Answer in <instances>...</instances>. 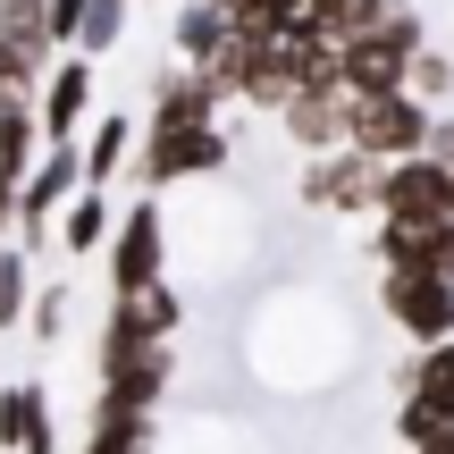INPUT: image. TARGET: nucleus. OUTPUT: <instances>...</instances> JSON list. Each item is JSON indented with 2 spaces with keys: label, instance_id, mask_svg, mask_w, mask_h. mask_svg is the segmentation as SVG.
Returning a JSON list of instances; mask_svg holds the SVG:
<instances>
[{
  "label": "nucleus",
  "instance_id": "nucleus-17",
  "mask_svg": "<svg viewBox=\"0 0 454 454\" xmlns=\"http://www.w3.org/2000/svg\"><path fill=\"white\" fill-rule=\"evenodd\" d=\"M227 26H236L227 9H211V0H185V9H177V26H168V51H177L185 67H202V59L227 43Z\"/></svg>",
  "mask_w": 454,
  "mask_h": 454
},
{
  "label": "nucleus",
  "instance_id": "nucleus-29",
  "mask_svg": "<svg viewBox=\"0 0 454 454\" xmlns=\"http://www.w3.org/2000/svg\"><path fill=\"white\" fill-rule=\"evenodd\" d=\"M404 454H454V429H438V438H421V446H404Z\"/></svg>",
  "mask_w": 454,
  "mask_h": 454
},
{
  "label": "nucleus",
  "instance_id": "nucleus-24",
  "mask_svg": "<svg viewBox=\"0 0 454 454\" xmlns=\"http://www.w3.org/2000/svg\"><path fill=\"white\" fill-rule=\"evenodd\" d=\"M404 93H421L429 110H446V93H454V59L421 43V51H412V67H404Z\"/></svg>",
  "mask_w": 454,
  "mask_h": 454
},
{
  "label": "nucleus",
  "instance_id": "nucleus-12",
  "mask_svg": "<svg viewBox=\"0 0 454 454\" xmlns=\"http://www.w3.org/2000/svg\"><path fill=\"white\" fill-rule=\"evenodd\" d=\"M379 270H429V278H454V219H429V227L379 219Z\"/></svg>",
  "mask_w": 454,
  "mask_h": 454
},
{
  "label": "nucleus",
  "instance_id": "nucleus-18",
  "mask_svg": "<svg viewBox=\"0 0 454 454\" xmlns=\"http://www.w3.org/2000/svg\"><path fill=\"white\" fill-rule=\"evenodd\" d=\"M43 421H51L43 379H17V387H0V454H17V446H26Z\"/></svg>",
  "mask_w": 454,
  "mask_h": 454
},
{
  "label": "nucleus",
  "instance_id": "nucleus-14",
  "mask_svg": "<svg viewBox=\"0 0 454 454\" xmlns=\"http://www.w3.org/2000/svg\"><path fill=\"white\" fill-rule=\"evenodd\" d=\"M84 144H76V160H84V185H110L118 168H127V152H135V118L118 110V118H84Z\"/></svg>",
  "mask_w": 454,
  "mask_h": 454
},
{
  "label": "nucleus",
  "instance_id": "nucleus-28",
  "mask_svg": "<svg viewBox=\"0 0 454 454\" xmlns=\"http://www.w3.org/2000/svg\"><path fill=\"white\" fill-rule=\"evenodd\" d=\"M17 177H26V168H0V236L17 227Z\"/></svg>",
  "mask_w": 454,
  "mask_h": 454
},
{
  "label": "nucleus",
  "instance_id": "nucleus-9",
  "mask_svg": "<svg viewBox=\"0 0 454 454\" xmlns=\"http://www.w3.org/2000/svg\"><path fill=\"white\" fill-rule=\"evenodd\" d=\"M345 118H354V93H345V84H303V93L278 101V127H286L294 152H337Z\"/></svg>",
  "mask_w": 454,
  "mask_h": 454
},
{
  "label": "nucleus",
  "instance_id": "nucleus-16",
  "mask_svg": "<svg viewBox=\"0 0 454 454\" xmlns=\"http://www.w3.org/2000/svg\"><path fill=\"white\" fill-rule=\"evenodd\" d=\"M84 454H152V412L93 395V438H84Z\"/></svg>",
  "mask_w": 454,
  "mask_h": 454
},
{
  "label": "nucleus",
  "instance_id": "nucleus-26",
  "mask_svg": "<svg viewBox=\"0 0 454 454\" xmlns=\"http://www.w3.org/2000/svg\"><path fill=\"white\" fill-rule=\"evenodd\" d=\"M379 9H387V0H311V26L320 34H362Z\"/></svg>",
  "mask_w": 454,
  "mask_h": 454
},
{
  "label": "nucleus",
  "instance_id": "nucleus-10",
  "mask_svg": "<svg viewBox=\"0 0 454 454\" xmlns=\"http://www.w3.org/2000/svg\"><path fill=\"white\" fill-rule=\"evenodd\" d=\"M84 118H93V59H59V67H43V84H34V127H43V144L51 135H76Z\"/></svg>",
  "mask_w": 454,
  "mask_h": 454
},
{
  "label": "nucleus",
  "instance_id": "nucleus-15",
  "mask_svg": "<svg viewBox=\"0 0 454 454\" xmlns=\"http://www.w3.org/2000/svg\"><path fill=\"white\" fill-rule=\"evenodd\" d=\"M110 219H118V202L101 194V185H76V194L59 202V253H101V244H110Z\"/></svg>",
  "mask_w": 454,
  "mask_h": 454
},
{
  "label": "nucleus",
  "instance_id": "nucleus-1",
  "mask_svg": "<svg viewBox=\"0 0 454 454\" xmlns=\"http://www.w3.org/2000/svg\"><path fill=\"white\" fill-rule=\"evenodd\" d=\"M421 43H429L421 9H412V0H387L362 34H337V84L345 93H395Z\"/></svg>",
  "mask_w": 454,
  "mask_h": 454
},
{
  "label": "nucleus",
  "instance_id": "nucleus-5",
  "mask_svg": "<svg viewBox=\"0 0 454 454\" xmlns=\"http://www.w3.org/2000/svg\"><path fill=\"white\" fill-rule=\"evenodd\" d=\"M379 219H395V227L454 219V168H446V160H429V152L379 160Z\"/></svg>",
  "mask_w": 454,
  "mask_h": 454
},
{
  "label": "nucleus",
  "instance_id": "nucleus-8",
  "mask_svg": "<svg viewBox=\"0 0 454 454\" xmlns=\"http://www.w3.org/2000/svg\"><path fill=\"white\" fill-rule=\"evenodd\" d=\"M379 311H387L412 345H438V337H454V278L387 270V278H379Z\"/></svg>",
  "mask_w": 454,
  "mask_h": 454
},
{
  "label": "nucleus",
  "instance_id": "nucleus-23",
  "mask_svg": "<svg viewBox=\"0 0 454 454\" xmlns=\"http://www.w3.org/2000/svg\"><path fill=\"white\" fill-rule=\"evenodd\" d=\"M43 152V127H34V101H9L0 110V168H26Z\"/></svg>",
  "mask_w": 454,
  "mask_h": 454
},
{
  "label": "nucleus",
  "instance_id": "nucleus-6",
  "mask_svg": "<svg viewBox=\"0 0 454 454\" xmlns=\"http://www.w3.org/2000/svg\"><path fill=\"white\" fill-rule=\"evenodd\" d=\"M294 202L303 211H379V160L371 152H354V144H337V152H303V177H294Z\"/></svg>",
  "mask_w": 454,
  "mask_h": 454
},
{
  "label": "nucleus",
  "instance_id": "nucleus-25",
  "mask_svg": "<svg viewBox=\"0 0 454 454\" xmlns=\"http://www.w3.org/2000/svg\"><path fill=\"white\" fill-rule=\"evenodd\" d=\"M26 337H34V345H59V337H67V286H43V294L26 303Z\"/></svg>",
  "mask_w": 454,
  "mask_h": 454
},
{
  "label": "nucleus",
  "instance_id": "nucleus-11",
  "mask_svg": "<svg viewBox=\"0 0 454 454\" xmlns=\"http://www.w3.org/2000/svg\"><path fill=\"white\" fill-rule=\"evenodd\" d=\"M168 387H177V337L135 345L127 362H110V371H101V395H110V404H144V412H160Z\"/></svg>",
  "mask_w": 454,
  "mask_h": 454
},
{
  "label": "nucleus",
  "instance_id": "nucleus-13",
  "mask_svg": "<svg viewBox=\"0 0 454 454\" xmlns=\"http://www.w3.org/2000/svg\"><path fill=\"white\" fill-rule=\"evenodd\" d=\"M219 101H227L219 84L177 59V67H160V84H152V127H211Z\"/></svg>",
  "mask_w": 454,
  "mask_h": 454
},
{
  "label": "nucleus",
  "instance_id": "nucleus-30",
  "mask_svg": "<svg viewBox=\"0 0 454 454\" xmlns=\"http://www.w3.org/2000/svg\"><path fill=\"white\" fill-rule=\"evenodd\" d=\"M211 9H227V17H253V0H211Z\"/></svg>",
  "mask_w": 454,
  "mask_h": 454
},
{
  "label": "nucleus",
  "instance_id": "nucleus-7",
  "mask_svg": "<svg viewBox=\"0 0 454 454\" xmlns=\"http://www.w3.org/2000/svg\"><path fill=\"white\" fill-rule=\"evenodd\" d=\"M84 185V160H76V135H51L43 152L26 160V177H17V236L43 244V227L59 219V202Z\"/></svg>",
  "mask_w": 454,
  "mask_h": 454
},
{
  "label": "nucleus",
  "instance_id": "nucleus-3",
  "mask_svg": "<svg viewBox=\"0 0 454 454\" xmlns=\"http://www.w3.org/2000/svg\"><path fill=\"white\" fill-rule=\"evenodd\" d=\"M429 101L421 93H354V118H345V144L354 152H371V160H404V152H421L429 144Z\"/></svg>",
  "mask_w": 454,
  "mask_h": 454
},
{
  "label": "nucleus",
  "instance_id": "nucleus-4",
  "mask_svg": "<svg viewBox=\"0 0 454 454\" xmlns=\"http://www.w3.org/2000/svg\"><path fill=\"white\" fill-rule=\"evenodd\" d=\"M101 261H110V294H135V286H160V278H168V227H160V202H152V194L110 219Z\"/></svg>",
  "mask_w": 454,
  "mask_h": 454
},
{
  "label": "nucleus",
  "instance_id": "nucleus-2",
  "mask_svg": "<svg viewBox=\"0 0 454 454\" xmlns=\"http://www.w3.org/2000/svg\"><path fill=\"white\" fill-rule=\"evenodd\" d=\"M236 160V144H227V127H152L135 135V177H144V194H168V185H194V177H219V168Z\"/></svg>",
  "mask_w": 454,
  "mask_h": 454
},
{
  "label": "nucleus",
  "instance_id": "nucleus-22",
  "mask_svg": "<svg viewBox=\"0 0 454 454\" xmlns=\"http://www.w3.org/2000/svg\"><path fill=\"white\" fill-rule=\"evenodd\" d=\"M118 34H127V0H84V17H76V43H67V51L101 59V51H118Z\"/></svg>",
  "mask_w": 454,
  "mask_h": 454
},
{
  "label": "nucleus",
  "instance_id": "nucleus-20",
  "mask_svg": "<svg viewBox=\"0 0 454 454\" xmlns=\"http://www.w3.org/2000/svg\"><path fill=\"white\" fill-rule=\"evenodd\" d=\"M404 387H421V395H438V404L454 412V337H438V345H421V354L395 371V395Z\"/></svg>",
  "mask_w": 454,
  "mask_h": 454
},
{
  "label": "nucleus",
  "instance_id": "nucleus-27",
  "mask_svg": "<svg viewBox=\"0 0 454 454\" xmlns=\"http://www.w3.org/2000/svg\"><path fill=\"white\" fill-rule=\"evenodd\" d=\"M0 34H17V43L51 51V34H43V0H0Z\"/></svg>",
  "mask_w": 454,
  "mask_h": 454
},
{
  "label": "nucleus",
  "instance_id": "nucleus-19",
  "mask_svg": "<svg viewBox=\"0 0 454 454\" xmlns=\"http://www.w3.org/2000/svg\"><path fill=\"white\" fill-rule=\"evenodd\" d=\"M26 303H34V244L0 236V328H26Z\"/></svg>",
  "mask_w": 454,
  "mask_h": 454
},
{
  "label": "nucleus",
  "instance_id": "nucleus-21",
  "mask_svg": "<svg viewBox=\"0 0 454 454\" xmlns=\"http://www.w3.org/2000/svg\"><path fill=\"white\" fill-rule=\"evenodd\" d=\"M43 67H51V51H34V43H17V34H0V110H9V101H34Z\"/></svg>",
  "mask_w": 454,
  "mask_h": 454
}]
</instances>
